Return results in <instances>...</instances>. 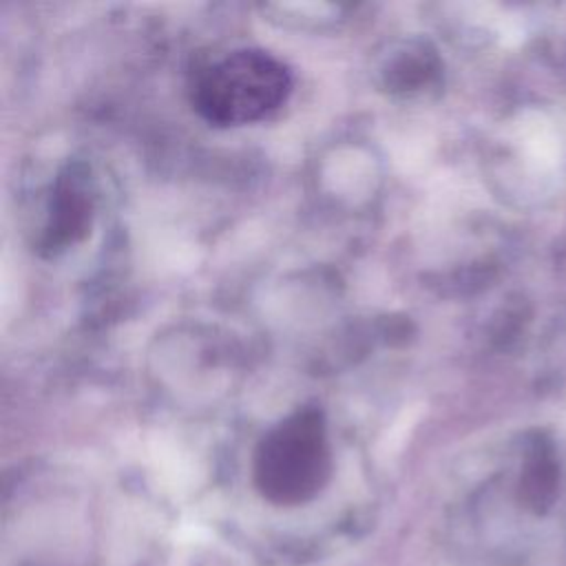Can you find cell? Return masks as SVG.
<instances>
[{
    "label": "cell",
    "mask_w": 566,
    "mask_h": 566,
    "mask_svg": "<svg viewBox=\"0 0 566 566\" xmlns=\"http://www.w3.org/2000/svg\"><path fill=\"white\" fill-rule=\"evenodd\" d=\"M526 155L537 170L555 172L564 161V144L555 124L542 115H533L526 128Z\"/></svg>",
    "instance_id": "obj_3"
},
{
    "label": "cell",
    "mask_w": 566,
    "mask_h": 566,
    "mask_svg": "<svg viewBox=\"0 0 566 566\" xmlns=\"http://www.w3.org/2000/svg\"><path fill=\"white\" fill-rule=\"evenodd\" d=\"M290 88L292 77L281 60L261 49H241L197 75L192 104L210 124L241 126L279 108Z\"/></svg>",
    "instance_id": "obj_2"
},
{
    "label": "cell",
    "mask_w": 566,
    "mask_h": 566,
    "mask_svg": "<svg viewBox=\"0 0 566 566\" xmlns=\"http://www.w3.org/2000/svg\"><path fill=\"white\" fill-rule=\"evenodd\" d=\"M86 212H88V203L80 197L77 188L73 184L66 186L62 197L57 199L55 212H53V219L57 223L55 232H69L71 230V234H73L75 230H80L86 223Z\"/></svg>",
    "instance_id": "obj_4"
},
{
    "label": "cell",
    "mask_w": 566,
    "mask_h": 566,
    "mask_svg": "<svg viewBox=\"0 0 566 566\" xmlns=\"http://www.w3.org/2000/svg\"><path fill=\"white\" fill-rule=\"evenodd\" d=\"M332 451L318 409H296L274 424L254 453V484L265 500L294 506L312 500L329 480Z\"/></svg>",
    "instance_id": "obj_1"
}]
</instances>
